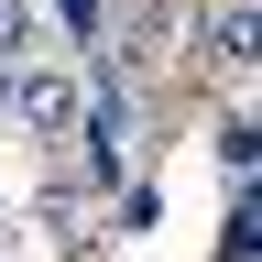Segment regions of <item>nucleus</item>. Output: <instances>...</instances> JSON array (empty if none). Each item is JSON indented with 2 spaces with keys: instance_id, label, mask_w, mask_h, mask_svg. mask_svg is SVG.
<instances>
[{
  "instance_id": "nucleus-2",
  "label": "nucleus",
  "mask_w": 262,
  "mask_h": 262,
  "mask_svg": "<svg viewBox=\"0 0 262 262\" xmlns=\"http://www.w3.org/2000/svg\"><path fill=\"white\" fill-rule=\"evenodd\" d=\"M208 66H219L229 88L262 66V11H251V0H219V11H208Z\"/></svg>"
},
{
  "instance_id": "nucleus-1",
  "label": "nucleus",
  "mask_w": 262,
  "mask_h": 262,
  "mask_svg": "<svg viewBox=\"0 0 262 262\" xmlns=\"http://www.w3.org/2000/svg\"><path fill=\"white\" fill-rule=\"evenodd\" d=\"M0 120H22V131H44V142H66V131H77V77H66V66H11Z\"/></svg>"
},
{
  "instance_id": "nucleus-4",
  "label": "nucleus",
  "mask_w": 262,
  "mask_h": 262,
  "mask_svg": "<svg viewBox=\"0 0 262 262\" xmlns=\"http://www.w3.org/2000/svg\"><path fill=\"white\" fill-rule=\"evenodd\" d=\"M33 22H44V0H0V77L33 55Z\"/></svg>"
},
{
  "instance_id": "nucleus-5",
  "label": "nucleus",
  "mask_w": 262,
  "mask_h": 262,
  "mask_svg": "<svg viewBox=\"0 0 262 262\" xmlns=\"http://www.w3.org/2000/svg\"><path fill=\"white\" fill-rule=\"evenodd\" d=\"M66 11V33H77V44H98V33H110V0H55Z\"/></svg>"
},
{
  "instance_id": "nucleus-6",
  "label": "nucleus",
  "mask_w": 262,
  "mask_h": 262,
  "mask_svg": "<svg viewBox=\"0 0 262 262\" xmlns=\"http://www.w3.org/2000/svg\"><path fill=\"white\" fill-rule=\"evenodd\" d=\"M0 98H11V77H0Z\"/></svg>"
},
{
  "instance_id": "nucleus-3",
  "label": "nucleus",
  "mask_w": 262,
  "mask_h": 262,
  "mask_svg": "<svg viewBox=\"0 0 262 262\" xmlns=\"http://www.w3.org/2000/svg\"><path fill=\"white\" fill-rule=\"evenodd\" d=\"M219 164H229V175L262 164V120H251V110H219Z\"/></svg>"
}]
</instances>
